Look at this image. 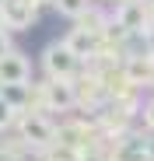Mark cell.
I'll use <instances>...</instances> for the list:
<instances>
[{
	"instance_id": "cell-4",
	"label": "cell",
	"mask_w": 154,
	"mask_h": 161,
	"mask_svg": "<svg viewBox=\"0 0 154 161\" xmlns=\"http://www.w3.org/2000/svg\"><path fill=\"white\" fill-rule=\"evenodd\" d=\"M35 14L39 7L32 0H0V28L4 32H28L35 25Z\"/></svg>"
},
{
	"instance_id": "cell-2",
	"label": "cell",
	"mask_w": 154,
	"mask_h": 161,
	"mask_svg": "<svg viewBox=\"0 0 154 161\" xmlns=\"http://www.w3.org/2000/svg\"><path fill=\"white\" fill-rule=\"evenodd\" d=\"M42 70H46V77L49 80H74L77 74L84 70V60L77 56V53L63 42V39H53L46 49H42Z\"/></svg>"
},
{
	"instance_id": "cell-1",
	"label": "cell",
	"mask_w": 154,
	"mask_h": 161,
	"mask_svg": "<svg viewBox=\"0 0 154 161\" xmlns=\"http://www.w3.org/2000/svg\"><path fill=\"white\" fill-rule=\"evenodd\" d=\"M14 133L42 158L49 147L56 144V119L49 112H21L18 123H14Z\"/></svg>"
},
{
	"instance_id": "cell-11",
	"label": "cell",
	"mask_w": 154,
	"mask_h": 161,
	"mask_svg": "<svg viewBox=\"0 0 154 161\" xmlns=\"http://www.w3.org/2000/svg\"><path fill=\"white\" fill-rule=\"evenodd\" d=\"M11 49H14V42H11V32H4V28H0V60H4Z\"/></svg>"
},
{
	"instance_id": "cell-13",
	"label": "cell",
	"mask_w": 154,
	"mask_h": 161,
	"mask_svg": "<svg viewBox=\"0 0 154 161\" xmlns=\"http://www.w3.org/2000/svg\"><path fill=\"white\" fill-rule=\"evenodd\" d=\"M151 91H154V80H151Z\"/></svg>"
},
{
	"instance_id": "cell-9",
	"label": "cell",
	"mask_w": 154,
	"mask_h": 161,
	"mask_svg": "<svg viewBox=\"0 0 154 161\" xmlns=\"http://www.w3.org/2000/svg\"><path fill=\"white\" fill-rule=\"evenodd\" d=\"M14 123H18V112L11 109L4 98H0V133H11V130H14Z\"/></svg>"
},
{
	"instance_id": "cell-5",
	"label": "cell",
	"mask_w": 154,
	"mask_h": 161,
	"mask_svg": "<svg viewBox=\"0 0 154 161\" xmlns=\"http://www.w3.org/2000/svg\"><path fill=\"white\" fill-rule=\"evenodd\" d=\"M28 80H32V60L21 49H11L0 60V88L4 84H28Z\"/></svg>"
},
{
	"instance_id": "cell-7",
	"label": "cell",
	"mask_w": 154,
	"mask_h": 161,
	"mask_svg": "<svg viewBox=\"0 0 154 161\" xmlns=\"http://www.w3.org/2000/svg\"><path fill=\"white\" fill-rule=\"evenodd\" d=\"M0 161H39V154L18 133H7V137H0Z\"/></svg>"
},
{
	"instance_id": "cell-8",
	"label": "cell",
	"mask_w": 154,
	"mask_h": 161,
	"mask_svg": "<svg viewBox=\"0 0 154 161\" xmlns=\"http://www.w3.org/2000/svg\"><path fill=\"white\" fill-rule=\"evenodd\" d=\"M95 4L98 0H53V11L70 18V21H81L88 11H95Z\"/></svg>"
},
{
	"instance_id": "cell-6",
	"label": "cell",
	"mask_w": 154,
	"mask_h": 161,
	"mask_svg": "<svg viewBox=\"0 0 154 161\" xmlns=\"http://www.w3.org/2000/svg\"><path fill=\"white\" fill-rule=\"evenodd\" d=\"M102 32H91V28H84V25H74V28L63 35V42L77 53L81 60H91V56H98V49H102Z\"/></svg>"
},
{
	"instance_id": "cell-3",
	"label": "cell",
	"mask_w": 154,
	"mask_h": 161,
	"mask_svg": "<svg viewBox=\"0 0 154 161\" xmlns=\"http://www.w3.org/2000/svg\"><path fill=\"white\" fill-rule=\"evenodd\" d=\"M39 112H74L77 109V91L74 80H39Z\"/></svg>"
},
{
	"instance_id": "cell-10",
	"label": "cell",
	"mask_w": 154,
	"mask_h": 161,
	"mask_svg": "<svg viewBox=\"0 0 154 161\" xmlns=\"http://www.w3.org/2000/svg\"><path fill=\"white\" fill-rule=\"evenodd\" d=\"M137 119H140V126H144L147 133H154V95L140 105V116H137Z\"/></svg>"
},
{
	"instance_id": "cell-12",
	"label": "cell",
	"mask_w": 154,
	"mask_h": 161,
	"mask_svg": "<svg viewBox=\"0 0 154 161\" xmlns=\"http://www.w3.org/2000/svg\"><path fill=\"white\" fill-rule=\"evenodd\" d=\"M32 4H35V7H42V4H53V0H32Z\"/></svg>"
}]
</instances>
